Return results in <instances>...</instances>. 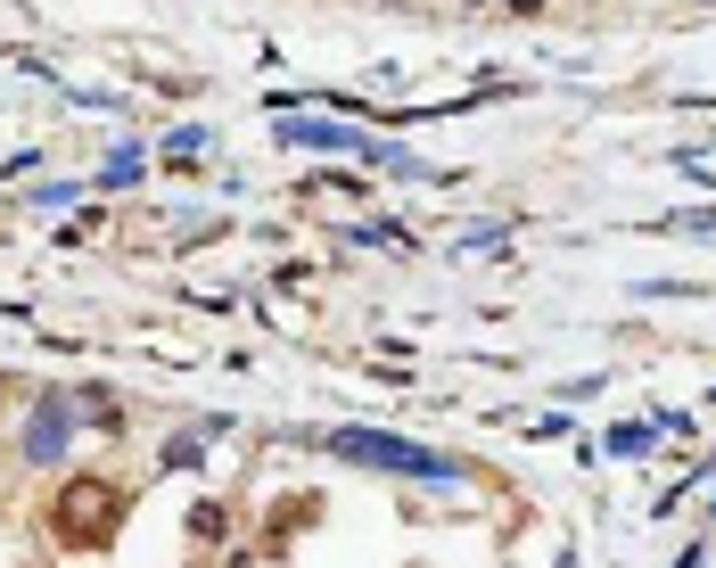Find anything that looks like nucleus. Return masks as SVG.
Returning a JSON list of instances; mask_svg holds the SVG:
<instances>
[{"label":"nucleus","mask_w":716,"mask_h":568,"mask_svg":"<svg viewBox=\"0 0 716 568\" xmlns=\"http://www.w3.org/2000/svg\"><path fill=\"white\" fill-rule=\"evenodd\" d=\"M108 528H116V494L108 487H75L67 502H58V536L67 543H99Z\"/></svg>","instance_id":"obj_1"}]
</instances>
